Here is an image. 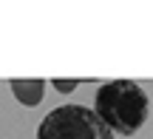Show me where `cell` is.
I'll return each mask as SVG.
<instances>
[{"instance_id":"1","label":"cell","mask_w":153,"mask_h":139,"mask_svg":"<svg viewBox=\"0 0 153 139\" xmlns=\"http://www.w3.org/2000/svg\"><path fill=\"white\" fill-rule=\"evenodd\" d=\"M94 114L105 122L111 134L119 136H133L150 114V100L148 91L133 80H114L102 83L94 97Z\"/></svg>"},{"instance_id":"4","label":"cell","mask_w":153,"mask_h":139,"mask_svg":"<svg viewBox=\"0 0 153 139\" xmlns=\"http://www.w3.org/2000/svg\"><path fill=\"white\" fill-rule=\"evenodd\" d=\"M51 85H54V91H60V94H71L76 85H79V80H65V77H57V80H51Z\"/></svg>"},{"instance_id":"2","label":"cell","mask_w":153,"mask_h":139,"mask_svg":"<svg viewBox=\"0 0 153 139\" xmlns=\"http://www.w3.org/2000/svg\"><path fill=\"white\" fill-rule=\"evenodd\" d=\"M37 139H114L105 122L85 105H60L40 119Z\"/></svg>"},{"instance_id":"3","label":"cell","mask_w":153,"mask_h":139,"mask_svg":"<svg viewBox=\"0 0 153 139\" xmlns=\"http://www.w3.org/2000/svg\"><path fill=\"white\" fill-rule=\"evenodd\" d=\"M11 85V94H14V100L20 102V105L26 108H34L43 102V94H45V80H9Z\"/></svg>"}]
</instances>
